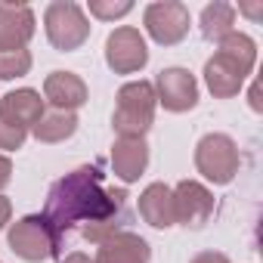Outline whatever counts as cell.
I'll list each match as a JSON object with an SVG mask.
<instances>
[{
    "mask_svg": "<svg viewBox=\"0 0 263 263\" xmlns=\"http://www.w3.org/2000/svg\"><path fill=\"white\" fill-rule=\"evenodd\" d=\"M41 217L47 220L50 235L62 251V241L74 226H81V235L93 245H102L115 232H124V226L130 223V208L124 189L105 186L99 167L84 164L50 186Z\"/></svg>",
    "mask_w": 263,
    "mask_h": 263,
    "instance_id": "obj_1",
    "label": "cell"
},
{
    "mask_svg": "<svg viewBox=\"0 0 263 263\" xmlns=\"http://www.w3.org/2000/svg\"><path fill=\"white\" fill-rule=\"evenodd\" d=\"M254 65H257V44L241 31H229L217 44V53L204 62V84L217 99H229L241 90Z\"/></svg>",
    "mask_w": 263,
    "mask_h": 263,
    "instance_id": "obj_2",
    "label": "cell"
},
{
    "mask_svg": "<svg viewBox=\"0 0 263 263\" xmlns=\"http://www.w3.org/2000/svg\"><path fill=\"white\" fill-rule=\"evenodd\" d=\"M155 87L152 81H130L118 90L111 127L118 137H146V130L155 121Z\"/></svg>",
    "mask_w": 263,
    "mask_h": 263,
    "instance_id": "obj_3",
    "label": "cell"
},
{
    "mask_svg": "<svg viewBox=\"0 0 263 263\" xmlns=\"http://www.w3.org/2000/svg\"><path fill=\"white\" fill-rule=\"evenodd\" d=\"M238 164H241V158H238V146H235L232 137L208 134V137L198 140V146H195V167H198V174L208 183H214V186L232 183L235 174H238Z\"/></svg>",
    "mask_w": 263,
    "mask_h": 263,
    "instance_id": "obj_4",
    "label": "cell"
},
{
    "mask_svg": "<svg viewBox=\"0 0 263 263\" xmlns=\"http://www.w3.org/2000/svg\"><path fill=\"white\" fill-rule=\"evenodd\" d=\"M44 28H47V37L56 50L62 53H71V50H81L90 37V22L84 16V10L71 0H56V4L47 7L44 13Z\"/></svg>",
    "mask_w": 263,
    "mask_h": 263,
    "instance_id": "obj_5",
    "label": "cell"
},
{
    "mask_svg": "<svg viewBox=\"0 0 263 263\" xmlns=\"http://www.w3.org/2000/svg\"><path fill=\"white\" fill-rule=\"evenodd\" d=\"M7 241L28 263H44V260L59 257V248H56V241L50 235V226L41 214H28V217L16 220L7 232Z\"/></svg>",
    "mask_w": 263,
    "mask_h": 263,
    "instance_id": "obj_6",
    "label": "cell"
},
{
    "mask_svg": "<svg viewBox=\"0 0 263 263\" xmlns=\"http://www.w3.org/2000/svg\"><path fill=\"white\" fill-rule=\"evenodd\" d=\"M146 31L155 44L161 47H174L189 34V7L180 4V0H158V4H149L143 13Z\"/></svg>",
    "mask_w": 263,
    "mask_h": 263,
    "instance_id": "obj_7",
    "label": "cell"
},
{
    "mask_svg": "<svg viewBox=\"0 0 263 263\" xmlns=\"http://www.w3.org/2000/svg\"><path fill=\"white\" fill-rule=\"evenodd\" d=\"M105 62L115 74H134V71L146 68L149 47H146V37L140 34V28H134V25L115 28L105 41Z\"/></svg>",
    "mask_w": 263,
    "mask_h": 263,
    "instance_id": "obj_8",
    "label": "cell"
},
{
    "mask_svg": "<svg viewBox=\"0 0 263 263\" xmlns=\"http://www.w3.org/2000/svg\"><path fill=\"white\" fill-rule=\"evenodd\" d=\"M152 87H155V99L167 111L180 115V111H189V108L198 105V81H195L192 71H186L180 65L158 71V78H155Z\"/></svg>",
    "mask_w": 263,
    "mask_h": 263,
    "instance_id": "obj_9",
    "label": "cell"
},
{
    "mask_svg": "<svg viewBox=\"0 0 263 263\" xmlns=\"http://www.w3.org/2000/svg\"><path fill=\"white\" fill-rule=\"evenodd\" d=\"M174 217L189 229H201L214 214V195L198 180H180L174 189Z\"/></svg>",
    "mask_w": 263,
    "mask_h": 263,
    "instance_id": "obj_10",
    "label": "cell"
},
{
    "mask_svg": "<svg viewBox=\"0 0 263 263\" xmlns=\"http://www.w3.org/2000/svg\"><path fill=\"white\" fill-rule=\"evenodd\" d=\"M149 167V143L143 137H118L111 146V171L121 183H137Z\"/></svg>",
    "mask_w": 263,
    "mask_h": 263,
    "instance_id": "obj_11",
    "label": "cell"
},
{
    "mask_svg": "<svg viewBox=\"0 0 263 263\" xmlns=\"http://www.w3.org/2000/svg\"><path fill=\"white\" fill-rule=\"evenodd\" d=\"M34 13L25 4H0V50H25L34 37Z\"/></svg>",
    "mask_w": 263,
    "mask_h": 263,
    "instance_id": "obj_12",
    "label": "cell"
},
{
    "mask_svg": "<svg viewBox=\"0 0 263 263\" xmlns=\"http://www.w3.org/2000/svg\"><path fill=\"white\" fill-rule=\"evenodd\" d=\"M152 260V248L143 235L137 232H115L111 238H105L96 251L93 263H149Z\"/></svg>",
    "mask_w": 263,
    "mask_h": 263,
    "instance_id": "obj_13",
    "label": "cell"
},
{
    "mask_svg": "<svg viewBox=\"0 0 263 263\" xmlns=\"http://www.w3.org/2000/svg\"><path fill=\"white\" fill-rule=\"evenodd\" d=\"M44 99L59 111H74L87 102V84L74 71H50L44 81Z\"/></svg>",
    "mask_w": 263,
    "mask_h": 263,
    "instance_id": "obj_14",
    "label": "cell"
},
{
    "mask_svg": "<svg viewBox=\"0 0 263 263\" xmlns=\"http://www.w3.org/2000/svg\"><path fill=\"white\" fill-rule=\"evenodd\" d=\"M44 115V99L37 90L22 87V90H10L4 99H0V118H7L19 127H34Z\"/></svg>",
    "mask_w": 263,
    "mask_h": 263,
    "instance_id": "obj_15",
    "label": "cell"
},
{
    "mask_svg": "<svg viewBox=\"0 0 263 263\" xmlns=\"http://www.w3.org/2000/svg\"><path fill=\"white\" fill-rule=\"evenodd\" d=\"M140 217L155 229H171L177 223L174 217V192L164 183H149L140 195Z\"/></svg>",
    "mask_w": 263,
    "mask_h": 263,
    "instance_id": "obj_16",
    "label": "cell"
},
{
    "mask_svg": "<svg viewBox=\"0 0 263 263\" xmlns=\"http://www.w3.org/2000/svg\"><path fill=\"white\" fill-rule=\"evenodd\" d=\"M74 130H78V115L53 108L41 115V121L31 127V134L37 143H65L68 137H74Z\"/></svg>",
    "mask_w": 263,
    "mask_h": 263,
    "instance_id": "obj_17",
    "label": "cell"
},
{
    "mask_svg": "<svg viewBox=\"0 0 263 263\" xmlns=\"http://www.w3.org/2000/svg\"><path fill=\"white\" fill-rule=\"evenodd\" d=\"M232 25H235V7L232 4H208L201 10V34L208 41L220 44L229 31H235Z\"/></svg>",
    "mask_w": 263,
    "mask_h": 263,
    "instance_id": "obj_18",
    "label": "cell"
},
{
    "mask_svg": "<svg viewBox=\"0 0 263 263\" xmlns=\"http://www.w3.org/2000/svg\"><path fill=\"white\" fill-rule=\"evenodd\" d=\"M31 71V53L28 50H0V81H13Z\"/></svg>",
    "mask_w": 263,
    "mask_h": 263,
    "instance_id": "obj_19",
    "label": "cell"
},
{
    "mask_svg": "<svg viewBox=\"0 0 263 263\" xmlns=\"http://www.w3.org/2000/svg\"><path fill=\"white\" fill-rule=\"evenodd\" d=\"M130 10H134V4L130 0H90V13L96 16V19H105V22H115V19H121V16H127Z\"/></svg>",
    "mask_w": 263,
    "mask_h": 263,
    "instance_id": "obj_20",
    "label": "cell"
},
{
    "mask_svg": "<svg viewBox=\"0 0 263 263\" xmlns=\"http://www.w3.org/2000/svg\"><path fill=\"white\" fill-rule=\"evenodd\" d=\"M25 140H28V130H25V127L13 124V121H7V118H0V149L16 152V149L25 146Z\"/></svg>",
    "mask_w": 263,
    "mask_h": 263,
    "instance_id": "obj_21",
    "label": "cell"
},
{
    "mask_svg": "<svg viewBox=\"0 0 263 263\" xmlns=\"http://www.w3.org/2000/svg\"><path fill=\"white\" fill-rule=\"evenodd\" d=\"M189 263H229V257L220 254V251H201V254H195Z\"/></svg>",
    "mask_w": 263,
    "mask_h": 263,
    "instance_id": "obj_22",
    "label": "cell"
},
{
    "mask_svg": "<svg viewBox=\"0 0 263 263\" xmlns=\"http://www.w3.org/2000/svg\"><path fill=\"white\" fill-rule=\"evenodd\" d=\"M10 180H13V161L7 155H0V189L10 186Z\"/></svg>",
    "mask_w": 263,
    "mask_h": 263,
    "instance_id": "obj_23",
    "label": "cell"
},
{
    "mask_svg": "<svg viewBox=\"0 0 263 263\" xmlns=\"http://www.w3.org/2000/svg\"><path fill=\"white\" fill-rule=\"evenodd\" d=\"M10 217H13V204H10L7 195H0V229L10 223Z\"/></svg>",
    "mask_w": 263,
    "mask_h": 263,
    "instance_id": "obj_24",
    "label": "cell"
},
{
    "mask_svg": "<svg viewBox=\"0 0 263 263\" xmlns=\"http://www.w3.org/2000/svg\"><path fill=\"white\" fill-rule=\"evenodd\" d=\"M238 13H245L251 19H260L263 16V4H238Z\"/></svg>",
    "mask_w": 263,
    "mask_h": 263,
    "instance_id": "obj_25",
    "label": "cell"
},
{
    "mask_svg": "<svg viewBox=\"0 0 263 263\" xmlns=\"http://www.w3.org/2000/svg\"><path fill=\"white\" fill-rule=\"evenodd\" d=\"M251 108H254V111H263V102H260V84H257V81L251 84Z\"/></svg>",
    "mask_w": 263,
    "mask_h": 263,
    "instance_id": "obj_26",
    "label": "cell"
},
{
    "mask_svg": "<svg viewBox=\"0 0 263 263\" xmlns=\"http://www.w3.org/2000/svg\"><path fill=\"white\" fill-rule=\"evenodd\" d=\"M62 263H93V260H90L84 251H71L68 257H62Z\"/></svg>",
    "mask_w": 263,
    "mask_h": 263,
    "instance_id": "obj_27",
    "label": "cell"
}]
</instances>
